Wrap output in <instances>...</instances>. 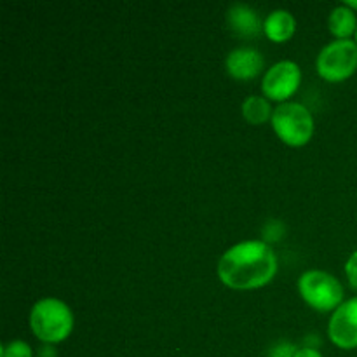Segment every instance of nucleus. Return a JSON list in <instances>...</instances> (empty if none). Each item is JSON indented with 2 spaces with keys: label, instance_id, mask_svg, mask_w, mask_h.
Masks as SVG:
<instances>
[{
  "label": "nucleus",
  "instance_id": "4",
  "mask_svg": "<svg viewBox=\"0 0 357 357\" xmlns=\"http://www.w3.org/2000/svg\"><path fill=\"white\" fill-rule=\"evenodd\" d=\"M300 295L316 310L337 309L344 298L340 281L323 271H307L298 279Z\"/></svg>",
  "mask_w": 357,
  "mask_h": 357
},
{
  "label": "nucleus",
  "instance_id": "17",
  "mask_svg": "<svg viewBox=\"0 0 357 357\" xmlns=\"http://www.w3.org/2000/svg\"><path fill=\"white\" fill-rule=\"evenodd\" d=\"M344 6L351 7V9H357V0H345Z\"/></svg>",
  "mask_w": 357,
  "mask_h": 357
},
{
  "label": "nucleus",
  "instance_id": "15",
  "mask_svg": "<svg viewBox=\"0 0 357 357\" xmlns=\"http://www.w3.org/2000/svg\"><path fill=\"white\" fill-rule=\"evenodd\" d=\"M293 356H295V352H293V349L289 347V345H281V347H278L274 352H272V357H293Z\"/></svg>",
  "mask_w": 357,
  "mask_h": 357
},
{
  "label": "nucleus",
  "instance_id": "16",
  "mask_svg": "<svg viewBox=\"0 0 357 357\" xmlns=\"http://www.w3.org/2000/svg\"><path fill=\"white\" fill-rule=\"evenodd\" d=\"M293 357H323V356H321V352H317L316 349L307 347V349H298Z\"/></svg>",
  "mask_w": 357,
  "mask_h": 357
},
{
  "label": "nucleus",
  "instance_id": "6",
  "mask_svg": "<svg viewBox=\"0 0 357 357\" xmlns=\"http://www.w3.org/2000/svg\"><path fill=\"white\" fill-rule=\"evenodd\" d=\"M300 79H302L300 66L291 59H282L267 70L264 82H261V89H264L265 96L271 100L284 101L298 89Z\"/></svg>",
  "mask_w": 357,
  "mask_h": 357
},
{
  "label": "nucleus",
  "instance_id": "9",
  "mask_svg": "<svg viewBox=\"0 0 357 357\" xmlns=\"http://www.w3.org/2000/svg\"><path fill=\"white\" fill-rule=\"evenodd\" d=\"M296 21L289 10L275 9L265 17L264 30L267 37L274 42H284L295 33Z\"/></svg>",
  "mask_w": 357,
  "mask_h": 357
},
{
  "label": "nucleus",
  "instance_id": "2",
  "mask_svg": "<svg viewBox=\"0 0 357 357\" xmlns=\"http://www.w3.org/2000/svg\"><path fill=\"white\" fill-rule=\"evenodd\" d=\"M30 326L42 342L58 344L72 333L73 314L61 300L42 298L31 309Z\"/></svg>",
  "mask_w": 357,
  "mask_h": 357
},
{
  "label": "nucleus",
  "instance_id": "7",
  "mask_svg": "<svg viewBox=\"0 0 357 357\" xmlns=\"http://www.w3.org/2000/svg\"><path fill=\"white\" fill-rule=\"evenodd\" d=\"M328 333L337 347L345 351L357 347V296L342 302L335 309Z\"/></svg>",
  "mask_w": 357,
  "mask_h": 357
},
{
  "label": "nucleus",
  "instance_id": "1",
  "mask_svg": "<svg viewBox=\"0 0 357 357\" xmlns=\"http://www.w3.org/2000/svg\"><path fill=\"white\" fill-rule=\"evenodd\" d=\"M278 272L274 250L264 241H244L223 253L218 275L234 289H255L267 284Z\"/></svg>",
  "mask_w": 357,
  "mask_h": 357
},
{
  "label": "nucleus",
  "instance_id": "11",
  "mask_svg": "<svg viewBox=\"0 0 357 357\" xmlns=\"http://www.w3.org/2000/svg\"><path fill=\"white\" fill-rule=\"evenodd\" d=\"M330 30L335 37L349 38L357 30L356 14L351 7L340 6L331 10L330 14Z\"/></svg>",
  "mask_w": 357,
  "mask_h": 357
},
{
  "label": "nucleus",
  "instance_id": "14",
  "mask_svg": "<svg viewBox=\"0 0 357 357\" xmlns=\"http://www.w3.org/2000/svg\"><path fill=\"white\" fill-rule=\"evenodd\" d=\"M345 274H347L349 282H351L352 288L357 289V251L349 257L347 264H345Z\"/></svg>",
  "mask_w": 357,
  "mask_h": 357
},
{
  "label": "nucleus",
  "instance_id": "13",
  "mask_svg": "<svg viewBox=\"0 0 357 357\" xmlns=\"http://www.w3.org/2000/svg\"><path fill=\"white\" fill-rule=\"evenodd\" d=\"M2 357H31V349L24 342L13 340L2 347Z\"/></svg>",
  "mask_w": 357,
  "mask_h": 357
},
{
  "label": "nucleus",
  "instance_id": "3",
  "mask_svg": "<svg viewBox=\"0 0 357 357\" xmlns=\"http://www.w3.org/2000/svg\"><path fill=\"white\" fill-rule=\"evenodd\" d=\"M272 126L279 138L291 146L305 145L314 132V119L307 107L284 101L272 112Z\"/></svg>",
  "mask_w": 357,
  "mask_h": 357
},
{
  "label": "nucleus",
  "instance_id": "8",
  "mask_svg": "<svg viewBox=\"0 0 357 357\" xmlns=\"http://www.w3.org/2000/svg\"><path fill=\"white\" fill-rule=\"evenodd\" d=\"M264 68V56L253 47H237L227 56V70L236 79H251Z\"/></svg>",
  "mask_w": 357,
  "mask_h": 357
},
{
  "label": "nucleus",
  "instance_id": "10",
  "mask_svg": "<svg viewBox=\"0 0 357 357\" xmlns=\"http://www.w3.org/2000/svg\"><path fill=\"white\" fill-rule=\"evenodd\" d=\"M229 21L234 30L241 35H257L260 31V17L251 7L244 3H236L229 10Z\"/></svg>",
  "mask_w": 357,
  "mask_h": 357
},
{
  "label": "nucleus",
  "instance_id": "5",
  "mask_svg": "<svg viewBox=\"0 0 357 357\" xmlns=\"http://www.w3.org/2000/svg\"><path fill=\"white\" fill-rule=\"evenodd\" d=\"M357 68V44L351 38H337L321 49L317 72L330 82L347 79Z\"/></svg>",
  "mask_w": 357,
  "mask_h": 357
},
{
  "label": "nucleus",
  "instance_id": "12",
  "mask_svg": "<svg viewBox=\"0 0 357 357\" xmlns=\"http://www.w3.org/2000/svg\"><path fill=\"white\" fill-rule=\"evenodd\" d=\"M272 108L268 105V101L261 96H250L246 98V101L243 103V114L246 117L248 122L255 126H260L267 121L272 115Z\"/></svg>",
  "mask_w": 357,
  "mask_h": 357
},
{
  "label": "nucleus",
  "instance_id": "18",
  "mask_svg": "<svg viewBox=\"0 0 357 357\" xmlns=\"http://www.w3.org/2000/svg\"><path fill=\"white\" fill-rule=\"evenodd\" d=\"M356 44H357V30H356Z\"/></svg>",
  "mask_w": 357,
  "mask_h": 357
}]
</instances>
